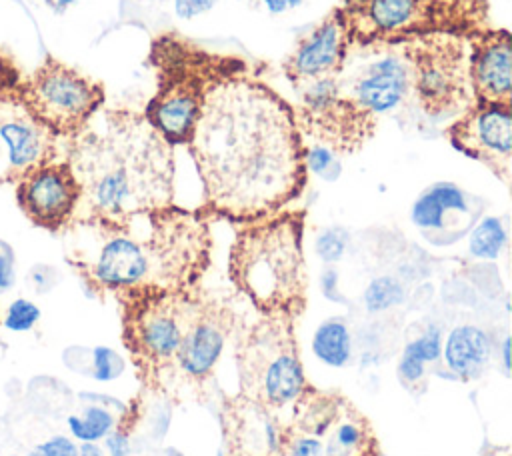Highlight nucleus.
<instances>
[{"label": "nucleus", "instance_id": "obj_9", "mask_svg": "<svg viewBox=\"0 0 512 456\" xmlns=\"http://www.w3.org/2000/svg\"><path fill=\"white\" fill-rule=\"evenodd\" d=\"M14 96L56 138H74L104 104V86L48 56L20 80Z\"/></svg>", "mask_w": 512, "mask_h": 456}, {"label": "nucleus", "instance_id": "obj_2", "mask_svg": "<svg viewBox=\"0 0 512 456\" xmlns=\"http://www.w3.org/2000/svg\"><path fill=\"white\" fill-rule=\"evenodd\" d=\"M80 200L72 222L124 226L174 204L172 146L144 114L104 110L70 138L68 158Z\"/></svg>", "mask_w": 512, "mask_h": 456}, {"label": "nucleus", "instance_id": "obj_6", "mask_svg": "<svg viewBox=\"0 0 512 456\" xmlns=\"http://www.w3.org/2000/svg\"><path fill=\"white\" fill-rule=\"evenodd\" d=\"M276 456H382V446L350 398L308 384L280 428Z\"/></svg>", "mask_w": 512, "mask_h": 456}, {"label": "nucleus", "instance_id": "obj_37", "mask_svg": "<svg viewBox=\"0 0 512 456\" xmlns=\"http://www.w3.org/2000/svg\"><path fill=\"white\" fill-rule=\"evenodd\" d=\"M262 2L266 4L268 12H272V14H282V12H286V10L294 8V6H298L302 0H262Z\"/></svg>", "mask_w": 512, "mask_h": 456}, {"label": "nucleus", "instance_id": "obj_26", "mask_svg": "<svg viewBox=\"0 0 512 456\" xmlns=\"http://www.w3.org/2000/svg\"><path fill=\"white\" fill-rule=\"evenodd\" d=\"M506 244V228L500 218L496 216H486L482 218L470 232L468 248L470 254L476 258H486L492 260L500 254V250Z\"/></svg>", "mask_w": 512, "mask_h": 456}, {"label": "nucleus", "instance_id": "obj_29", "mask_svg": "<svg viewBox=\"0 0 512 456\" xmlns=\"http://www.w3.org/2000/svg\"><path fill=\"white\" fill-rule=\"evenodd\" d=\"M346 242H348V234L344 228L340 226L326 228L316 236V254L328 264L336 262L342 258L346 250Z\"/></svg>", "mask_w": 512, "mask_h": 456}, {"label": "nucleus", "instance_id": "obj_34", "mask_svg": "<svg viewBox=\"0 0 512 456\" xmlns=\"http://www.w3.org/2000/svg\"><path fill=\"white\" fill-rule=\"evenodd\" d=\"M130 434H132L130 430L116 424L108 432V436L104 438L108 456H128V452H130Z\"/></svg>", "mask_w": 512, "mask_h": 456}, {"label": "nucleus", "instance_id": "obj_1", "mask_svg": "<svg viewBox=\"0 0 512 456\" xmlns=\"http://www.w3.org/2000/svg\"><path fill=\"white\" fill-rule=\"evenodd\" d=\"M188 146L204 210L234 224L282 212L308 180L294 110L240 64L206 84Z\"/></svg>", "mask_w": 512, "mask_h": 456}, {"label": "nucleus", "instance_id": "obj_38", "mask_svg": "<svg viewBox=\"0 0 512 456\" xmlns=\"http://www.w3.org/2000/svg\"><path fill=\"white\" fill-rule=\"evenodd\" d=\"M78 456H106L96 442H82L78 446Z\"/></svg>", "mask_w": 512, "mask_h": 456}, {"label": "nucleus", "instance_id": "obj_7", "mask_svg": "<svg viewBox=\"0 0 512 456\" xmlns=\"http://www.w3.org/2000/svg\"><path fill=\"white\" fill-rule=\"evenodd\" d=\"M294 324L296 318L288 314H260L238 332L236 340L238 392L274 414L292 408L310 384L300 362Z\"/></svg>", "mask_w": 512, "mask_h": 456}, {"label": "nucleus", "instance_id": "obj_13", "mask_svg": "<svg viewBox=\"0 0 512 456\" xmlns=\"http://www.w3.org/2000/svg\"><path fill=\"white\" fill-rule=\"evenodd\" d=\"M302 86V128L318 144L352 152L364 144L374 126V116L342 92L334 76L316 78Z\"/></svg>", "mask_w": 512, "mask_h": 456}, {"label": "nucleus", "instance_id": "obj_5", "mask_svg": "<svg viewBox=\"0 0 512 456\" xmlns=\"http://www.w3.org/2000/svg\"><path fill=\"white\" fill-rule=\"evenodd\" d=\"M202 290H130L118 298L122 342L146 392L164 394L166 382L196 314Z\"/></svg>", "mask_w": 512, "mask_h": 456}, {"label": "nucleus", "instance_id": "obj_25", "mask_svg": "<svg viewBox=\"0 0 512 456\" xmlns=\"http://www.w3.org/2000/svg\"><path fill=\"white\" fill-rule=\"evenodd\" d=\"M116 426V416L98 404H90L84 408L82 416H68L70 434L80 442H98L108 436V432Z\"/></svg>", "mask_w": 512, "mask_h": 456}, {"label": "nucleus", "instance_id": "obj_24", "mask_svg": "<svg viewBox=\"0 0 512 456\" xmlns=\"http://www.w3.org/2000/svg\"><path fill=\"white\" fill-rule=\"evenodd\" d=\"M312 352L326 366H346L352 358V336L346 320L334 316L318 324L312 336Z\"/></svg>", "mask_w": 512, "mask_h": 456}, {"label": "nucleus", "instance_id": "obj_27", "mask_svg": "<svg viewBox=\"0 0 512 456\" xmlns=\"http://www.w3.org/2000/svg\"><path fill=\"white\" fill-rule=\"evenodd\" d=\"M404 300V288L402 284L392 276H380L374 278L366 292H364V304L370 312H382L388 310Z\"/></svg>", "mask_w": 512, "mask_h": 456}, {"label": "nucleus", "instance_id": "obj_4", "mask_svg": "<svg viewBox=\"0 0 512 456\" xmlns=\"http://www.w3.org/2000/svg\"><path fill=\"white\" fill-rule=\"evenodd\" d=\"M304 214L276 212L240 224L228 258V276L260 314L298 318L308 302L302 248Z\"/></svg>", "mask_w": 512, "mask_h": 456}, {"label": "nucleus", "instance_id": "obj_16", "mask_svg": "<svg viewBox=\"0 0 512 456\" xmlns=\"http://www.w3.org/2000/svg\"><path fill=\"white\" fill-rule=\"evenodd\" d=\"M56 158V136L38 124L14 92L0 98V182H16L24 172Z\"/></svg>", "mask_w": 512, "mask_h": 456}, {"label": "nucleus", "instance_id": "obj_35", "mask_svg": "<svg viewBox=\"0 0 512 456\" xmlns=\"http://www.w3.org/2000/svg\"><path fill=\"white\" fill-rule=\"evenodd\" d=\"M216 0H174V10L180 18H194L214 6Z\"/></svg>", "mask_w": 512, "mask_h": 456}, {"label": "nucleus", "instance_id": "obj_39", "mask_svg": "<svg viewBox=\"0 0 512 456\" xmlns=\"http://www.w3.org/2000/svg\"><path fill=\"white\" fill-rule=\"evenodd\" d=\"M508 346H510V338H504V342H502V350H504V368H506V372H508V368H510V356H508Z\"/></svg>", "mask_w": 512, "mask_h": 456}, {"label": "nucleus", "instance_id": "obj_30", "mask_svg": "<svg viewBox=\"0 0 512 456\" xmlns=\"http://www.w3.org/2000/svg\"><path fill=\"white\" fill-rule=\"evenodd\" d=\"M92 356H94L92 374L96 380H114L124 370L122 358L108 346H96L92 350Z\"/></svg>", "mask_w": 512, "mask_h": 456}, {"label": "nucleus", "instance_id": "obj_8", "mask_svg": "<svg viewBox=\"0 0 512 456\" xmlns=\"http://www.w3.org/2000/svg\"><path fill=\"white\" fill-rule=\"evenodd\" d=\"M158 92L144 118L170 144H188L206 84L226 60L212 58L190 44L162 38L154 44Z\"/></svg>", "mask_w": 512, "mask_h": 456}, {"label": "nucleus", "instance_id": "obj_17", "mask_svg": "<svg viewBox=\"0 0 512 456\" xmlns=\"http://www.w3.org/2000/svg\"><path fill=\"white\" fill-rule=\"evenodd\" d=\"M280 428L278 414L240 392L222 400L220 430L226 456H276Z\"/></svg>", "mask_w": 512, "mask_h": 456}, {"label": "nucleus", "instance_id": "obj_32", "mask_svg": "<svg viewBox=\"0 0 512 456\" xmlns=\"http://www.w3.org/2000/svg\"><path fill=\"white\" fill-rule=\"evenodd\" d=\"M304 164H306V170H312L316 174H326L334 166V152L328 146L314 144L306 148Z\"/></svg>", "mask_w": 512, "mask_h": 456}, {"label": "nucleus", "instance_id": "obj_28", "mask_svg": "<svg viewBox=\"0 0 512 456\" xmlns=\"http://www.w3.org/2000/svg\"><path fill=\"white\" fill-rule=\"evenodd\" d=\"M40 320V308L26 300V298H16L8 310H6V318L4 324L8 330L12 332H26L30 330L36 322Z\"/></svg>", "mask_w": 512, "mask_h": 456}, {"label": "nucleus", "instance_id": "obj_21", "mask_svg": "<svg viewBox=\"0 0 512 456\" xmlns=\"http://www.w3.org/2000/svg\"><path fill=\"white\" fill-rule=\"evenodd\" d=\"M410 218L426 236L448 234L454 240L462 234L460 226L474 220L470 196L452 182H436L422 190L414 200Z\"/></svg>", "mask_w": 512, "mask_h": 456}, {"label": "nucleus", "instance_id": "obj_12", "mask_svg": "<svg viewBox=\"0 0 512 456\" xmlns=\"http://www.w3.org/2000/svg\"><path fill=\"white\" fill-rule=\"evenodd\" d=\"M236 322V312L226 300L202 292L196 314L176 352L164 396L192 394L206 388L228 336L236 330Z\"/></svg>", "mask_w": 512, "mask_h": 456}, {"label": "nucleus", "instance_id": "obj_33", "mask_svg": "<svg viewBox=\"0 0 512 456\" xmlns=\"http://www.w3.org/2000/svg\"><path fill=\"white\" fill-rule=\"evenodd\" d=\"M20 80H22L20 68L0 52V98L12 94L20 84Z\"/></svg>", "mask_w": 512, "mask_h": 456}, {"label": "nucleus", "instance_id": "obj_31", "mask_svg": "<svg viewBox=\"0 0 512 456\" xmlns=\"http://www.w3.org/2000/svg\"><path fill=\"white\" fill-rule=\"evenodd\" d=\"M28 456H78V446L68 436H52L28 452Z\"/></svg>", "mask_w": 512, "mask_h": 456}, {"label": "nucleus", "instance_id": "obj_20", "mask_svg": "<svg viewBox=\"0 0 512 456\" xmlns=\"http://www.w3.org/2000/svg\"><path fill=\"white\" fill-rule=\"evenodd\" d=\"M410 88L408 62L398 56H384L366 64L344 92L368 114H382L396 108Z\"/></svg>", "mask_w": 512, "mask_h": 456}, {"label": "nucleus", "instance_id": "obj_15", "mask_svg": "<svg viewBox=\"0 0 512 456\" xmlns=\"http://www.w3.org/2000/svg\"><path fill=\"white\" fill-rule=\"evenodd\" d=\"M14 184L20 210L36 226L58 232L72 222L80 200V184L66 160L30 168Z\"/></svg>", "mask_w": 512, "mask_h": 456}, {"label": "nucleus", "instance_id": "obj_19", "mask_svg": "<svg viewBox=\"0 0 512 456\" xmlns=\"http://www.w3.org/2000/svg\"><path fill=\"white\" fill-rule=\"evenodd\" d=\"M470 84L476 102L512 106V40L508 30L472 36Z\"/></svg>", "mask_w": 512, "mask_h": 456}, {"label": "nucleus", "instance_id": "obj_3", "mask_svg": "<svg viewBox=\"0 0 512 456\" xmlns=\"http://www.w3.org/2000/svg\"><path fill=\"white\" fill-rule=\"evenodd\" d=\"M80 226L96 234V250L74 254L70 262L98 294L194 290L210 266L212 236L200 212L172 204L124 226Z\"/></svg>", "mask_w": 512, "mask_h": 456}, {"label": "nucleus", "instance_id": "obj_10", "mask_svg": "<svg viewBox=\"0 0 512 456\" xmlns=\"http://www.w3.org/2000/svg\"><path fill=\"white\" fill-rule=\"evenodd\" d=\"M410 86L428 116H448L472 106L470 52L458 34L430 32L406 44Z\"/></svg>", "mask_w": 512, "mask_h": 456}, {"label": "nucleus", "instance_id": "obj_14", "mask_svg": "<svg viewBox=\"0 0 512 456\" xmlns=\"http://www.w3.org/2000/svg\"><path fill=\"white\" fill-rule=\"evenodd\" d=\"M512 106L476 102L456 120L448 138L456 150L482 162L504 184L512 172Z\"/></svg>", "mask_w": 512, "mask_h": 456}, {"label": "nucleus", "instance_id": "obj_11", "mask_svg": "<svg viewBox=\"0 0 512 456\" xmlns=\"http://www.w3.org/2000/svg\"><path fill=\"white\" fill-rule=\"evenodd\" d=\"M342 14L350 40L360 44L402 42L430 32L454 34L464 26L454 2L448 4V0H348Z\"/></svg>", "mask_w": 512, "mask_h": 456}, {"label": "nucleus", "instance_id": "obj_18", "mask_svg": "<svg viewBox=\"0 0 512 456\" xmlns=\"http://www.w3.org/2000/svg\"><path fill=\"white\" fill-rule=\"evenodd\" d=\"M350 44V32L342 10H334L310 36H306L284 62L286 76L294 86L334 76L342 66Z\"/></svg>", "mask_w": 512, "mask_h": 456}, {"label": "nucleus", "instance_id": "obj_22", "mask_svg": "<svg viewBox=\"0 0 512 456\" xmlns=\"http://www.w3.org/2000/svg\"><path fill=\"white\" fill-rule=\"evenodd\" d=\"M492 352L494 344L486 330L472 324H460L452 328L442 342L440 358L452 376L474 380L488 368Z\"/></svg>", "mask_w": 512, "mask_h": 456}, {"label": "nucleus", "instance_id": "obj_36", "mask_svg": "<svg viewBox=\"0 0 512 456\" xmlns=\"http://www.w3.org/2000/svg\"><path fill=\"white\" fill-rule=\"evenodd\" d=\"M12 278V258L6 252H0V290L8 288L12 284Z\"/></svg>", "mask_w": 512, "mask_h": 456}, {"label": "nucleus", "instance_id": "obj_23", "mask_svg": "<svg viewBox=\"0 0 512 456\" xmlns=\"http://www.w3.org/2000/svg\"><path fill=\"white\" fill-rule=\"evenodd\" d=\"M442 332L438 326H428L416 338L408 340L398 360V380L410 392H422L426 386V364L440 358Z\"/></svg>", "mask_w": 512, "mask_h": 456}, {"label": "nucleus", "instance_id": "obj_40", "mask_svg": "<svg viewBox=\"0 0 512 456\" xmlns=\"http://www.w3.org/2000/svg\"><path fill=\"white\" fill-rule=\"evenodd\" d=\"M56 2H58V6H60V8H64V6H68V4H72V2H74V0H56Z\"/></svg>", "mask_w": 512, "mask_h": 456}]
</instances>
